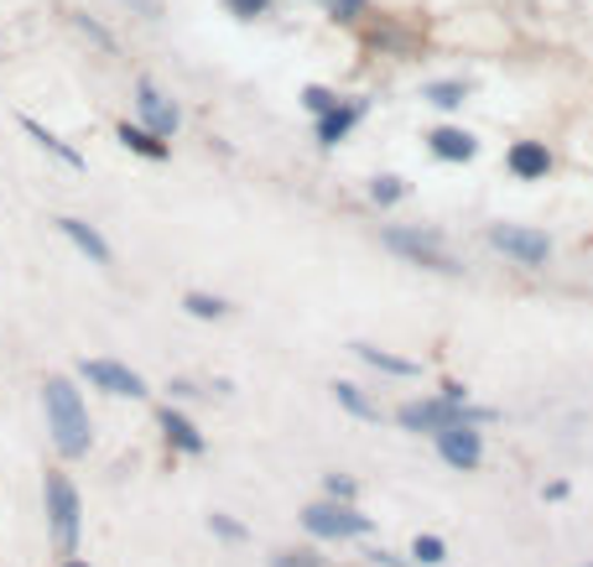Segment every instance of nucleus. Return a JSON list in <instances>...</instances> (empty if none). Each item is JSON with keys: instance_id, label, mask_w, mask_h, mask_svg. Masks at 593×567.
I'll list each match as a JSON object with an SVG mask.
<instances>
[{"instance_id": "obj_1", "label": "nucleus", "mask_w": 593, "mask_h": 567, "mask_svg": "<svg viewBox=\"0 0 593 567\" xmlns=\"http://www.w3.org/2000/svg\"><path fill=\"white\" fill-rule=\"evenodd\" d=\"M42 401H48V432H52V443H58V453H63V458H84L94 432H89L84 395L73 391V380L52 375L48 385H42Z\"/></svg>"}, {"instance_id": "obj_2", "label": "nucleus", "mask_w": 593, "mask_h": 567, "mask_svg": "<svg viewBox=\"0 0 593 567\" xmlns=\"http://www.w3.org/2000/svg\"><path fill=\"white\" fill-rule=\"evenodd\" d=\"M494 406H469V401H453V395H432V401H411V406H401L396 412V422L407 432H442L453 427V422H474V427H484V422H494Z\"/></svg>"}, {"instance_id": "obj_3", "label": "nucleus", "mask_w": 593, "mask_h": 567, "mask_svg": "<svg viewBox=\"0 0 593 567\" xmlns=\"http://www.w3.org/2000/svg\"><path fill=\"white\" fill-rule=\"evenodd\" d=\"M42 499H48V520H52V542L63 557L79 551V516H84V505H79V489H73L69 474H48L42 484Z\"/></svg>"}, {"instance_id": "obj_4", "label": "nucleus", "mask_w": 593, "mask_h": 567, "mask_svg": "<svg viewBox=\"0 0 593 567\" xmlns=\"http://www.w3.org/2000/svg\"><path fill=\"white\" fill-rule=\"evenodd\" d=\"M303 526L323 542H344V536H365L370 532V516H359L355 499H323V505H307Z\"/></svg>"}, {"instance_id": "obj_5", "label": "nucleus", "mask_w": 593, "mask_h": 567, "mask_svg": "<svg viewBox=\"0 0 593 567\" xmlns=\"http://www.w3.org/2000/svg\"><path fill=\"white\" fill-rule=\"evenodd\" d=\"M386 245L396 256H407L411 266H427V271H458L453 256L442 250V235L432 229H386Z\"/></svg>"}, {"instance_id": "obj_6", "label": "nucleus", "mask_w": 593, "mask_h": 567, "mask_svg": "<svg viewBox=\"0 0 593 567\" xmlns=\"http://www.w3.org/2000/svg\"><path fill=\"white\" fill-rule=\"evenodd\" d=\"M490 245L505 250L510 260H521V266H542L552 256V240L542 229H521V224H490Z\"/></svg>"}, {"instance_id": "obj_7", "label": "nucleus", "mask_w": 593, "mask_h": 567, "mask_svg": "<svg viewBox=\"0 0 593 567\" xmlns=\"http://www.w3.org/2000/svg\"><path fill=\"white\" fill-rule=\"evenodd\" d=\"M438 437V453L448 458L453 468H463V474H474L479 464H484V437H479L474 422H453V427L432 432Z\"/></svg>"}, {"instance_id": "obj_8", "label": "nucleus", "mask_w": 593, "mask_h": 567, "mask_svg": "<svg viewBox=\"0 0 593 567\" xmlns=\"http://www.w3.org/2000/svg\"><path fill=\"white\" fill-rule=\"evenodd\" d=\"M136 115L146 131H156V136H177V125H183V115H177V104L162 94V89L152 84V79H136Z\"/></svg>"}, {"instance_id": "obj_9", "label": "nucleus", "mask_w": 593, "mask_h": 567, "mask_svg": "<svg viewBox=\"0 0 593 567\" xmlns=\"http://www.w3.org/2000/svg\"><path fill=\"white\" fill-rule=\"evenodd\" d=\"M79 370H84L89 385H100V391H110V395H146V380L115 360H84Z\"/></svg>"}, {"instance_id": "obj_10", "label": "nucleus", "mask_w": 593, "mask_h": 567, "mask_svg": "<svg viewBox=\"0 0 593 567\" xmlns=\"http://www.w3.org/2000/svg\"><path fill=\"white\" fill-rule=\"evenodd\" d=\"M505 173L521 177V183H542L552 173V152H546V141H515L505 152Z\"/></svg>"}, {"instance_id": "obj_11", "label": "nucleus", "mask_w": 593, "mask_h": 567, "mask_svg": "<svg viewBox=\"0 0 593 567\" xmlns=\"http://www.w3.org/2000/svg\"><path fill=\"white\" fill-rule=\"evenodd\" d=\"M365 110H370V100H339L328 115H318V146H339V141H349V131L365 121Z\"/></svg>"}, {"instance_id": "obj_12", "label": "nucleus", "mask_w": 593, "mask_h": 567, "mask_svg": "<svg viewBox=\"0 0 593 567\" xmlns=\"http://www.w3.org/2000/svg\"><path fill=\"white\" fill-rule=\"evenodd\" d=\"M427 152L438 156V162H474L479 141L463 125H438V131H427Z\"/></svg>"}, {"instance_id": "obj_13", "label": "nucleus", "mask_w": 593, "mask_h": 567, "mask_svg": "<svg viewBox=\"0 0 593 567\" xmlns=\"http://www.w3.org/2000/svg\"><path fill=\"white\" fill-rule=\"evenodd\" d=\"M115 136H120V146H125V152L146 156V162H167V156H172L167 136H156V131H146V125H131V121H120V125H115Z\"/></svg>"}, {"instance_id": "obj_14", "label": "nucleus", "mask_w": 593, "mask_h": 567, "mask_svg": "<svg viewBox=\"0 0 593 567\" xmlns=\"http://www.w3.org/2000/svg\"><path fill=\"white\" fill-rule=\"evenodd\" d=\"M58 229H63V235H69V240L79 245V250H84L94 266H110V245H104V235L94 229V224H84V219H73V214H63V219H58Z\"/></svg>"}, {"instance_id": "obj_15", "label": "nucleus", "mask_w": 593, "mask_h": 567, "mask_svg": "<svg viewBox=\"0 0 593 567\" xmlns=\"http://www.w3.org/2000/svg\"><path fill=\"white\" fill-rule=\"evenodd\" d=\"M21 131H27V136H32L37 146H42V152H52V156H58L63 167H84V156L73 152V146H69V141H63V136H52V131H48V125H42V121H32V115H21Z\"/></svg>"}, {"instance_id": "obj_16", "label": "nucleus", "mask_w": 593, "mask_h": 567, "mask_svg": "<svg viewBox=\"0 0 593 567\" xmlns=\"http://www.w3.org/2000/svg\"><path fill=\"white\" fill-rule=\"evenodd\" d=\"M162 432H167V443H172V447H183V453H204V447H208V443H204V432L193 427L183 412H172V406L162 412Z\"/></svg>"}, {"instance_id": "obj_17", "label": "nucleus", "mask_w": 593, "mask_h": 567, "mask_svg": "<svg viewBox=\"0 0 593 567\" xmlns=\"http://www.w3.org/2000/svg\"><path fill=\"white\" fill-rule=\"evenodd\" d=\"M334 401H339L349 416H359V422H380V406H375L370 395L359 391L355 380H339V385H334Z\"/></svg>"}, {"instance_id": "obj_18", "label": "nucleus", "mask_w": 593, "mask_h": 567, "mask_svg": "<svg viewBox=\"0 0 593 567\" xmlns=\"http://www.w3.org/2000/svg\"><path fill=\"white\" fill-rule=\"evenodd\" d=\"M422 100L438 104V110H463L469 84H463V79H432V84H422Z\"/></svg>"}, {"instance_id": "obj_19", "label": "nucleus", "mask_w": 593, "mask_h": 567, "mask_svg": "<svg viewBox=\"0 0 593 567\" xmlns=\"http://www.w3.org/2000/svg\"><path fill=\"white\" fill-rule=\"evenodd\" d=\"M355 354L365 364H375V370H386V375H417L411 360H396V354H386V349H375V344H355Z\"/></svg>"}, {"instance_id": "obj_20", "label": "nucleus", "mask_w": 593, "mask_h": 567, "mask_svg": "<svg viewBox=\"0 0 593 567\" xmlns=\"http://www.w3.org/2000/svg\"><path fill=\"white\" fill-rule=\"evenodd\" d=\"M224 11L235 21H266L276 11V0H224Z\"/></svg>"}, {"instance_id": "obj_21", "label": "nucleus", "mask_w": 593, "mask_h": 567, "mask_svg": "<svg viewBox=\"0 0 593 567\" xmlns=\"http://www.w3.org/2000/svg\"><path fill=\"white\" fill-rule=\"evenodd\" d=\"M183 308L193 312V318H224V312H229V302H224V297H208V292H187Z\"/></svg>"}, {"instance_id": "obj_22", "label": "nucleus", "mask_w": 593, "mask_h": 567, "mask_svg": "<svg viewBox=\"0 0 593 567\" xmlns=\"http://www.w3.org/2000/svg\"><path fill=\"white\" fill-rule=\"evenodd\" d=\"M401 198H407V183H401V177H375L370 183V204L390 208V204H401Z\"/></svg>"}, {"instance_id": "obj_23", "label": "nucleus", "mask_w": 593, "mask_h": 567, "mask_svg": "<svg viewBox=\"0 0 593 567\" xmlns=\"http://www.w3.org/2000/svg\"><path fill=\"white\" fill-rule=\"evenodd\" d=\"M297 100H303V110H313V115H328V110H334L344 94H334V89H323V84H307Z\"/></svg>"}, {"instance_id": "obj_24", "label": "nucleus", "mask_w": 593, "mask_h": 567, "mask_svg": "<svg viewBox=\"0 0 593 567\" xmlns=\"http://www.w3.org/2000/svg\"><path fill=\"white\" fill-rule=\"evenodd\" d=\"M328 17L344 21V27H355V21L370 17V0H328Z\"/></svg>"}, {"instance_id": "obj_25", "label": "nucleus", "mask_w": 593, "mask_h": 567, "mask_svg": "<svg viewBox=\"0 0 593 567\" xmlns=\"http://www.w3.org/2000/svg\"><path fill=\"white\" fill-rule=\"evenodd\" d=\"M411 557H417V563H442V557H448V547H442L438 536H417V542H411Z\"/></svg>"}, {"instance_id": "obj_26", "label": "nucleus", "mask_w": 593, "mask_h": 567, "mask_svg": "<svg viewBox=\"0 0 593 567\" xmlns=\"http://www.w3.org/2000/svg\"><path fill=\"white\" fill-rule=\"evenodd\" d=\"M73 27H79V32H84V37H94V42H100L104 52H115V37L104 32V27H100V21H94V17H73Z\"/></svg>"}, {"instance_id": "obj_27", "label": "nucleus", "mask_w": 593, "mask_h": 567, "mask_svg": "<svg viewBox=\"0 0 593 567\" xmlns=\"http://www.w3.org/2000/svg\"><path fill=\"white\" fill-rule=\"evenodd\" d=\"M208 532L224 536V542H245V526H239V520H229V516H208Z\"/></svg>"}, {"instance_id": "obj_28", "label": "nucleus", "mask_w": 593, "mask_h": 567, "mask_svg": "<svg viewBox=\"0 0 593 567\" xmlns=\"http://www.w3.org/2000/svg\"><path fill=\"white\" fill-rule=\"evenodd\" d=\"M328 499H355V480H344V474H328Z\"/></svg>"}, {"instance_id": "obj_29", "label": "nucleus", "mask_w": 593, "mask_h": 567, "mask_svg": "<svg viewBox=\"0 0 593 567\" xmlns=\"http://www.w3.org/2000/svg\"><path fill=\"white\" fill-rule=\"evenodd\" d=\"M272 567H318V563H313L307 551H282V557H276Z\"/></svg>"}, {"instance_id": "obj_30", "label": "nucleus", "mask_w": 593, "mask_h": 567, "mask_svg": "<svg viewBox=\"0 0 593 567\" xmlns=\"http://www.w3.org/2000/svg\"><path fill=\"white\" fill-rule=\"evenodd\" d=\"M63 567H89V563H79V557H69V563H63Z\"/></svg>"}]
</instances>
